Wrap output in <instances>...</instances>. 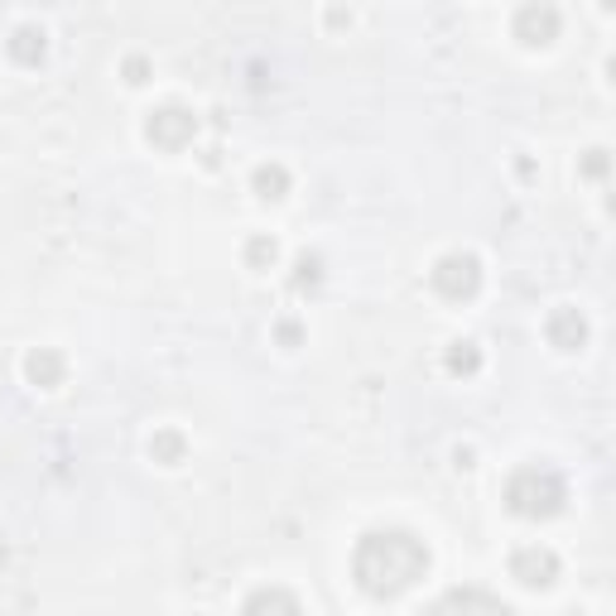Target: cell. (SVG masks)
Listing matches in <instances>:
<instances>
[{
    "instance_id": "2",
    "label": "cell",
    "mask_w": 616,
    "mask_h": 616,
    "mask_svg": "<svg viewBox=\"0 0 616 616\" xmlns=\"http://www.w3.org/2000/svg\"><path fill=\"white\" fill-rule=\"evenodd\" d=\"M563 477L545 463H525L505 477V505H511L521 521H549L563 511Z\"/></svg>"
},
{
    "instance_id": "17",
    "label": "cell",
    "mask_w": 616,
    "mask_h": 616,
    "mask_svg": "<svg viewBox=\"0 0 616 616\" xmlns=\"http://www.w3.org/2000/svg\"><path fill=\"white\" fill-rule=\"evenodd\" d=\"M318 270H323V260H318V256H304V260H299L294 284H299V289H304V284H313V280H318Z\"/></svg>"
},
{
    "instance_id": "15",
    "label": "cell",
    "mask_w": 616,
    "mask_h": 616,
    "mask_svg": "<svg viewBox=\"0 0 616 616\" xmlns=\"http://www.w3.org/2000/svg\"><path fill=\"white\" fill-rule=\"evenodd\" d=\"M275 256H280L275 236H251V241H246V265H251V270H270Z\"/></svg>"
},
{
    "instance_id": "6",
    "label": "cell",
    "mask_w": 616,
    "mask_h": 616,
    "mask_svg": "<svg viewBox=\"0 0 616 616\" xmlns=\"http://www.w3.org/2000/svg\"><path fill=\"white\" fill-rule=\"evenodd\" d=\"M511 578H521L525 588H549L559 578V554L545 545H525L511 554Z\"/></svg>"
},
{
    "instance_id": "7",
    "label": "cell",
    "mask_w": 616,
    "mask_h": 616,
    "mask_svg": "<svg viewBox=\"0 0 616 616\" xmlns=\"http://www.w3.org/2000/svg\"><path fill=\"white\" fill-rule=\"evenodd\" d=\"M554 34H559V10L554 5H521L515 10V39L521 44L539 48V44H549Z\"/></svg>"
},
{
    "instance_id": "13",
    "label": "cell",
    "mask_w": 616,
    "mask_h": 616,
    "mask_svg": "<svg viewBox=\"0 0 616 616\" xmlns=\"http://www.w3.org/2000/svg\"><path fill=\"white\" fill-rule=\"evenodd\" d=\"M184 453H188V439L178 429H160L150 439V457L154 463H164V467H174V463H184Z\"/></svg>"
},
{
    "instance_id": "8",
    "label": "cell",
    "mask_w": 616,
    "mask_h": 616,
    "mask_svg": "<svg viewBox=\"0 0 616 616\" xmlns=\"http://www.w3.org/2000/svg\"><path fill=\"white\" fill-rule=\"evenodd\" d=\"M545 337L559 352H578V347L588 342V318L578 309H554L549 323H545Z\"/></svg>"
},
{
    "instance_id": "18",
    "label": "cell",
    "mask_w": 616,
    "mask_h": 616,
    "mask_svg": "<svg viewBox=\"0 0 616 616\" xmlns=\"http://www.w3.org/2000/svg\"><path fill=\"white\" fill-rule=\"evenodd\" d=\"M583 174H588V178H602V174H607V150H588Z\"/></svg>"
},
{
    "instance_id": "12",
    "label": "cell",
    "mask_w": 616,
    "mask_h": 616,
    "mask_svg": "<svg viewBox=\"0 0 616 616\" xmlns=\"http://www.w3.org/2000/svg\"><path fill=\"white\" fill-rule=\"evenodd\" d=\"M251 188H256L265 202H280L289 193V168L284 164H260L256 174H251Z\"/></svg>"
},
{
    "instance_id": "4",
    "label": "cell",
    "mask_w": 616,
    "mask_h": 616,
    "mask_svg": "<svg viewBox=\"0 0 616 616\" xmlns=\"http://www.w3.org/2000/svg\"><path fill=\"white\" fill-rule=\"evenodd\" d=\"M193 136H198V116L188 106H160L144 120V140L154 150H184V144H193Z\"/></svg>"
},
{
    "instance_id": "9",
    "label": "cell",
    "mask_w": 616,
    "mask_h": 616,
    "mask_svg": "<svg viewBox=\"0 0 616 616\" xmlns=\"http://www.w3.org/2000/svg\"><path fill=\"white\" fill-rule=\"evenodd\" d=\"M63 371H68V361H63V352H54V347H34V352L24 357V376H30V385H39V391L63 385Z\"/></svg>"
},
{
    "instance_id": "16",
    "label": "cell",
    "mask_w": 616,
    "mask_h": 616,
    "mask_svg": "<svg viewBox=\"0 0 616 616\" xmlns=\"http://www.w3.org/2000/svg\"><path fill=\"white\" fill-rule=\"evenodd\" d=\"M120 72H126V82H136V88H140V82H150V58L130 54V58H126V68H120Z\"/></svg>"
},
{
    "instance_id": "11",
    "label": "cell",
    "mask_w": 616,
    "mask_h": 616,
    "mask_svg": "<svg viewBox=\"0 0 616 616\" xmlns=\"http://www.w3.org/2000/svg\"><path fill=\"white\" fill-rule=\"evenodd\" d=\"M10 58H15L20 68H39L44 63V54H48V39H44V30H34V24H20L15 34H10Z\"/></svg>"
},
{
    "instance_id": "3",
    "label": "cell",
    "mask_w": 616,
    "mask_h": 616,
    "mask_svg": "<svg viewBox=\"0 0 616 616\" xmlns=\"http://www.w3.org/2000/svg\"><path fill=\"white\" fill-rule=\"evenodd\" d=\"M429 284L439 299H449V304H463V299H473L481 289V265L477 256H463V251H453V256H443L439 265L429 270Z\"/></svg>"
},
{
    "instance_id": "5",
    "label": "cell",
    "mask_w": 616,
    "mask_h": 616,
    "mask_svg": "<svg viewBox=\"0 0 616 616\" xmlns=\"http://www.w3.org/2000/svg\"><path fill=\"white\" fill-rule=\"evenodd\" d=\"M425 616H515V612L497 593H487V588H453Z\"/></svg>"
},
{
    "instance_id": "14",
    "label": "cell",
    "mask_w": 616,
    "mask_h": 616,
    "mask_svg": "<svg viewBox=\"0 0 616 616\" xmlns=\"http://www.w3.org/2000/svg\"><path fill=\"white\" fill-rule=\"evenodd\" d=\"M443 367H449L453 376H477L481 352H477L473 342H453V347H449V357H443Z\"/></svg>"
},
{
    "instance_id": "10",
    "label": "cell",
    "mask_w": 616,
    "mask_h": 616,
    "mask_svg": "<svg viewBox=\"0 0 616 616\" xmlns=\"http://www.w3.org/2000/svg\"><path fill=\"white\" fill-rule=\"evenodd\" d=\"M241 616H304V612H299L294 593H284V588H256L246 597V607H241Z\"/></svg>"
},
{
    "instance_id": "1",
    "label": "cell",
    "mask_w": 616,
    "mask_h": 616,
    "mask_svg": "<svg viewBox=\"0 0 616 616\" xmlns=\"http://www.w3.org/2000/svg\"><path fill=\"white\" fill-rule=\"evenodd\" d=\"M429 573V549L409 530H371L352 554V578L367 597H400Z\"/></svg>"
},
{
    "instance_id": "19",
    "label": "cell",
    "mask_w": 616,
    "mask_h": 616,
    "mask_svg": "<svg viewBox=\"0 0 616 616\" xmlns=\"http://www.w3.org/2000/svg\"><path fill=\"white\" fill-rule=\"evenodd\" d=\"M275 333H280V342H284V347H294V342H299V323H289V318H284Z\"/></svg>"
}]
</instances>
